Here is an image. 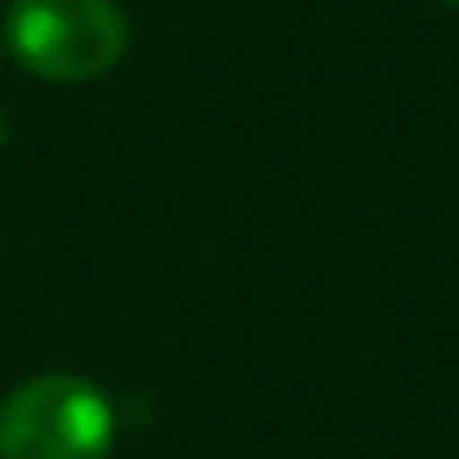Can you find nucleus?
<instances>
[{
  "mask_svg": "<svg viewBox=\"0 0 459 459\" xmlns=\"http://www.w3.org/2000/svg\"><path fill=\"white\" fill-rule=\"evenodd\" d=\"M11 50L45 80H100L129 50V21L114 0H15Z\"/></svg>",
  "mask_w": 459,
  "mask_h": 459,
  "instance_id": "2",
  "label": "nucleus"
},
{
  "mask_svg": "<svg viewBox=\"0 0 459 459\" xmlns=\"http://www.w3.org/2000/svg\"><path fill=\"white\" fill-rule=\"evenodd\" d=\"M445 5H455V11H459V0H445Z\"/></svg>",
  "mask_w": 459,
  "mask_h": 459,
  "instance_id": "3",
  "label": "nucleus"
},
{
  "mask_svg": "<svg viewBox=\"0 0 459 459\" xmlns=\"http://www.w3.org/2000/svg\"><path fill=\"white\" fill-rule=\"evenodd\" d=\"M114 405L84 376H35L0 400V459H109Z\"/></svg>",
  "mask_w": 459,
  "mask_h": 459,
  "instance_id": "1",
  "label": "nucleus"
}]
</instances>
